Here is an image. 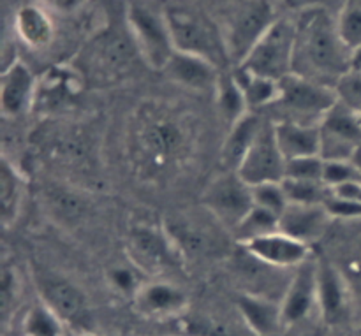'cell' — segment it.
<instances>
[{
	"label": "cell",
	"instance_id": "cell-1",
	"mask_svg": "<svg viewBox=\"0 0 361 336\" xmlns=\"http://www.w3.org/2000/svg\"><path fill=\"white\" fill-rule=\"evenodd\" d=\"M196 123L183 108L145 101L126 127V157L137 180L152 185L171 182L192 161Z\"/></svg>",
	"mask_w": 361,
	"mask_h": 336
},
{
	"label": "cell",
	"instance_id": "cell-2",
	"mask_svg": "<svg viewBox=\"0 0 361 336\" xmlns=\"http://www.w3.org/2000/svg\"><path fill=\"white\" fill-rule=\"evenodd\" d=\"M351 70V51L338 34L337 18L323 6H309L295 16L293 74L335 88Z\"/></svg>",
	"mask_w": 361,
	"mask_h": 336
},
{
	"label": "cell",
	"instance_id": "cell-3",
	"mask_svg": "<svg viewBox=\"0 0 361 336\" xmlns=\"http://www.w3.org/2000/svg\"><path fill=\"white\" fill-rule=\"evenodd\" d=\"M164 14L176 51L201 56L221 70H228L231 60L226 48L224 32L219 30L210 18L189 7H169Z\"/></svg>",
	"mask_w": 361,
	"mask_h": 336
},
{
	"label": "cell",
	"instance_id": "cell-4",
	"mask_svg": "<svg viewBox=\"0 0 361 336\" xmlns=\"http://www.w3.org/2000/svg\"><path fill=\"white\" fill-rule=\"evenodd\" d=\"M136 55L140 56V53L134 44L127 21L123 28L109 25L94 39L85 58L87 69L80 70L85 74V77H90L94 81L115 83L133 70Z\"/></svg>",
	"mask_w": 361,
	"mask_h": 336
},
{
	"label": "cell",
	"instance_id": "cell-5",
	"mask_svg": "<svg viewBox=\"0 0 361 336\" xmlns=\"http://www.w3.org/2000/svg\"><path fill=\"white\" fill-rule=\"evenodd\" d=\"M126 21L145 66L162 73L176 51L166 14L147 4L130 2L126 9Z\"/></svg>",
	"mask_w": 361,
	"mask_h": 336
},
{
	"label": "cell",
	"instance_id": "cell-6",
	"mask_svg": "<svg viewBox=\"0 0 361 336\" xmlns=\"http://www.w3.org/2000/svg\"><path fill=\"white\" fill-rule=\"evenodd\" d=\"M295 55V18L281 16L250 49L240 69L256 76L282 81L293 74Z\"/></svg>",
	"mask_w": 361,
	"mask_h": 336
},
{
	"label": "cell",
	"instance_id": "cell-7",
	"mask_svg": "<svg viewBox=\"0 0 361 336\" xmlns=\"http://www.w3.org/2000/svg\"><path fill=\"white\" fill-rule=\"evenodd\" d=\"M279 18L277 0H242L238 4L224 30L231 66L238 67L247 58L250 49Z\"/></svg>",
	"mask_w": 361,
	"mask_h": 336
},
{
	"label": "cell",
	"instance_id": "cell-8",
	"mask_svg": "<svg viewBox=\"0 0 361 336\" xmlns=\"http://www.w3.org/2000/svg\"><path fill=\"white\" fill-rule=\"evenodd\" d=\"M41 301L62 319L66 326L92 333V310L87 294L74 282L56 271L37 268L34 275Z\"/></svg>",
	"mask_w": 361,
	"mask_h": 336
},
{
	"label": "cell",
	"instance_id": "cell-9",
	"mask_svg": "<svg viewBox=\"0 0 361 336\" xmlns=\"http://www.w3.org/2000/svg\"><path fill=\"white\" fill-rule=\"evenodd\" d=\"M35 139L44 157L59 166L67 176L90 178L95 161L92 143L87 134L74 127V123H55V127L41 129Z\"/></svg>",
	"mask_w": 361,
	"mask_h": 336
},
{
	"label": "cell",
	"instance_id": "cell-10",
	"mask_svg": "<svg viewBox=\"0 0 361 336\" xmlns=\"http://www.w3.org/2000/svg\"><path fill=\"white\" fill-rule=\"evenodd\" d=\"M337 101L335 88L289 74L281 81V95L274 106H279L284 111L282 120L319 125Z\"/></svg>",
	"mask_w": 361,
	"mask_h": 336
},
{
	"label": "cell",
	"instance_id": "cell-11",
	"mask_svg": "<svg viewBox=\"0 0 361 336\" xmlns=\"http://www.w3.org/2000/svg\"><path fill=\"white\" fill-rule=\"evenodd\" d=\"M203 208L229 232L254 208L252 187L236 171H222L210 180L203 192Z\"/></svg>",
	"mask_w": 361,
	"mask_h": 336
},
{
	"label": "cell",
	"instance_id": "cell-12",
	"mask_svg": "<svg viewBox=\"0 0 361 336\" xmlns=\"http://www.w3.org/2000/svg\"><path fill=\"white\" fill-rule=\"evenodd\" d=\"M127 256L143 275H162L183 263L182 254L173 245L164 228L148 224L134 225L127 235Z\"/></svg>",
	"mask_w": 361,
	"mask_h": 336
},
{
	"label": "cell",
	"instance_id": "cell-13",
	"mask_svg": "<svg viewBox=\"0 0 361 336\" xmlns=\"http://www.w3.org/2000/svg\"><path fill=\"white\" fill-rule=\"evenodd\" d=\"M182 257H210L224 250L221 229L228 231L210 215L208 220L196 215H175L162 225ZM229 232V231H228Z\"/></svg>",
	"mask_w": 361,
	"mask_h": 336
},
{
	"label": "cell",
	"instance_id": "cell-14",
	"mask_svg": "<svg viewBox=\"0 0 361 336\" xmlns=\"http://www.w3.org/2000/svg\"><path fill=\"white\" fill-rule=\"evenodd\" d=\"M321 157L324 161H355L361 150V113L337 104L319 123Z\"/></svg>",
	"mask_w": 361,
	"mask_h": 336
},
{
	"label": "cell",
	"instance_id": "cell-15",
	"mask_svg": "<svg viewBox=\"0 0 361 336\" xmlns=\"http://www.w3.org/2000/svg\"><path fill=\"white\" fill-rule=\"evenodd\" d=\"M236 173L250 187L261 185V183H277L284 180L286 158L275 137L274 122L263 123L256 141Z\"/></svg>",
	"mask_w": 361,
	"mask_h": 336
},
{
	"label": "cell",
	"instance_id": "cell-16",
	"mask_svg": "<svg viewBox=\"0 0 361 336\" xmlns=\"http://www.w3.org/2000/svg\"><path fill=\"white\" fill-rule=\"evenodd\" d=\"M87 77L76 67L55 66L37 80L34 109L46 115H60L74 108L85 92Z\"/></svg>",
	"mask_w": 361,
	"mask_h": 336
},
{
	"label": "cell",
	"instance_id": "cell-17",
	"mask_svg": "<svg viewBox=\"0 0 361 336\" xmlns=\"http://www.w3.org/2000/svg\"><path fill=\"white\" fill-rule=\"evenodd\" d=\"M355 292L341 268L317 261V310L330 326H341L353 316Z\"/></svg>",
	"mask_w": 361,
	"mask_h": 336
},
{
	"label": "cell",
	"instance_id": "cell-18",
	"mask_svg": "<svg viewBox=\"0 0 361 336\" xmlns=\"http://www.w3.org/2000/svg\"><path fill=\"white\" fill-rule=\"evenodd\" d=\"M37 95V77L27 63L13 60L2 70L0 80V109L6 118H20L32 111Z\"/></svg>",
	"mask_w": 361,
	"mask_h": 336
},
{
	"label": "cell",
	"instance_id": "cell-19",
	"mask_svg": "<svg viewBox=\"0 0 361 336\" xmlns=\"http://www.w3.org/2000/svg\"><path fill=\"white\" fill-rule=\"evenodd\" d=\"M134 310L145 319H178L189 306L185 291L166 280L145 282L133 299Z\"/></svg>",
	"mask_w": 361,
	"mask_h": 336
},
{
	"label": "cell",
	"instance_id": "cell-20",
	"mask_svg": "<svg viewBox=\"0 0 361 336\" xmlns=\"http://www.w3.org/2000/svg\"><path fill=\"white\" fill-rule=\"evenodd\" d=\"M286 326L302 323L317 310V261H307L293 270L281 298Z\"/></svg>",
	"mask_w": 361,
	"mask_h": 336
},
{
	"label": "cell",
	"instance_id": "cell-21",
	"mask_svg": "<svg viewBox=\"0 0 361 336\" xmlns=\"http://www.w3.org/2000/svg\"><path fill=\"white\" fill-rule=\"evenodd\" d=\"M257 261L275 270H296L310 259V247L277 231L240 245Z\"/></svg>",
	"mask_w": 361,
	"mask_h": 336
},
{
	"label": "cell",
	"instance_id": "cell-22",
	"mask_svg": "<svg viewBox=\"0 0 361 336\" xmlns=\"http://www.w3.org/2000/svg\"><path fill=\"white\" fill-rule=\"evenodd\" d=\"M331 220L326 204L289 203L279 217V231L310 247L326 235Z\"/></svg>",
	"mask_w": 361,
	"mask_h": 336
},
{
	"label": "cell",
	"instance_id": "cell-23",
	"mask_svg": "<svg viewBox=\"0 0 361 336\" xmlns=\"http://www.w3.org/2000/svg\"><path fill=\"white\" fill-rule=\"evenodd\" d=\"M162 73L169 81L185 90L200 92V94H215L219 80L224 70L219 69L208 60L201 56L190 55V53L175 51L168 66Z\"/></svg>",
	"mask_w": 361,
	"mask_h": 336
},
{
	"label": "cell",
	"instance_id": "cell-24",
	"mask_svg": "<svg viewBox=\"0 0 361 336\" xmlns=\"http://www.w3.org/2000/svg\"><path fill=\"white\" fill-rule=\"evenodd\" d=\"M240 321L254 336H279L284 324L281 301L267 296L242 292L236 299Z\"/></svg>",
	"mask_w": 361,
	"mask_h": 336
},
{
	"label": "cell",
	"instance_id": "cell-25",
	"mask_svg": "<svg viewBox=\"0 0 361 336\" xmlns=\"http://www.w3.org/2000/svg\"><path fill=\"white\" fill-rule=\"evenodd\" d=\"M274 130L286 162L321 155V130L317 123L277 120L274 122Z\"/></svg>",
	"mask_w": 361,
	"mask_h": 336
},
{
	"label": "cell",
	"instance_id": "cell-26",
	"mask_svg": "<svg viewBox=\"0 0 361 336\" xmlns=\"http://www.w3.org/2000/svg\"><path fill=\"white\" fill-rule=\"evenodd\" d=\"M263 123L264 122L259 116L250 111L240 122L229 127V132L221 148V166L224 171H236L240 168L245 155L249 154L250 147L256 141Z\"/></svg>",
	"mask_w": 361,
	"mask_h": 336
},
{
	"label": "cell",
	"instance_id": "cell-27",
	"mask_svg": "<svg viewBox=\"0 0 361 336\" xmlns=\"http://www.w3.org/2000/svg\"><path fill=\"white\" fill-rule=\"evenodd\" d=\"M14 30L18 37L32 49H44L55 39V27L46 13L37 4H25L16 11Z\"/></svg>",
	"mask_w": 361,
	"mask_h": 336
},
{
	"label": "cell",
	"instance_id": "cell-28",
	"mask_svg": "<svg viewBox=\"0 0 361 336\" xmlns=\"http://www.w3.org/2000/svg\"><path fill=\"white\" fill-rule=\"evenodd\" d=\"M42 203L55 220L62 224H76L87 215V199L81 197L73 187L63 183H49L42 190Z\"/></svg>",
	"mask_w": 361,
	"mask_h": 336
},
{
	"label": "cell",
	"instance_id": "cell-29",
	"mask_svg": "<svg viewBox=\"0 0 361 336\" xmlns=\"http://www.w3.org/2000/svg\"><path fill=\"white\" fill-rule=\"evenodd\" d=\"M25 199V176L13 161L4 155L0 164V201H2V224L9 228L20 215Z\"/></svg>",
	"mask_w": 361,
	"mask_h": 336
},
{
	"label": "cell",
	"instance_id": "cell-30",
	"mask_svg": "<svg viewBox=\"0 0 361 336\" xmlns=\"http://www.w3.org/2000/svg\"><path fill=\"white\" fill-rule=\"evenodd\" d=\"M214 95L215 101H217L219 113H221L222 120L228 123V127L235 125L236 122H240L243 116L250 113L245 94H243L233 70H224L221 74V80H219L217 90Z\"/></svg>",
	"mask_w": 361,
	"mask_h": 336
},
{
	"label": "cell",
	"instance_id": "cell-31",
	"mask_svg": "<svg viewBox=\"0 0 361 336\" xmlns=\"http://www.w3.org/2000/svg\"><path fill=\"white\" fill-rule=\"evenodd\" d=\"M233 73H235V77L238 80L240 87H242L243 94H245L250 111L268 108V106H274L279 101V95H281V81L256 76V74L247 73V70L240 69V67H235Z\"/></svg>",
	"mask_w": 361,
	"mask_h": 336
},
{
	"label": "cell",
	"instance_id": "cell-32",
	"mask_svg": "<svg viewBox=\"0 0 361 336\" xmlns=\"http://www.w3.org/2000/svg\"><path fill=\"white\" fill-rule=\"evenodd\" d=\"M277 231L279 215L271 213V211L268 210H263V208L254 206L252 210L243 217V220L236 225L235 231H233L231 235L240 245H245V243L252 242V239H257L261 238V236L271 235V232Z\"/></svg>",
	"mask_w": 361,
	"mask_h": 336
},
{
	"label": "cell",
	"instance_id": "cell-33",
	"mask_svg": "<svg viewBox=\"0 0 361 336\" xmlns=\"http://www.w3.org/2000/svg\"><path fill=\"white\" fill-rule=\"evenodd\" d=\"M66 324L44 303L30 306L23 319L25 336H63Z\"/></svg>",
	"mask_w": 361,
	"mask_h": 336
},
{
	"label": "cell",
	"instance_id": "cell-34",
	"mask_svg": "<svg viewBox=\"0 0 361 336\" xmlns=\"http://www.w3.org/2000/svg\"><path fill=\"white\" fill-rule=\"evenodd\" d=\"M182 328L187 336H254L250 331L240 333L231 321L207 316V313L185 317Z\"/></svg>",
	"mask_w": 361,
	"mask_h": 336
},
{
	"label": "cell",
	"instance_id": "cell-35",
	"mask_svg": "<svg viewBox=\"0 0 361 336\" xmlns=\"http://www.w3.org/2000/svg\"><path fill=\"white\" fill-rule=\"evenodd\" d=\"M282 187L289 203L295 204H326L331 197V189L324 182L286 178Z\"/></svg>",
	"mask_w": 361,
	"mask_h": 336
},
{
	"label": "cell",
	"instance_id": "cell-36",
	"mask_svg": "<svg viewBox=\"0 0 361 336\" xmlns=\"http://www.w3.org/2000/svg\"><path fill=\"white\" fill-rule=\"evenodd\" d=\"M337 27L349 51L361 48V0H345L337 16Z\"/></svg>",
	"mask_w": 361,
	"mask_h": 336
},
{
	"label": "cell",
	"instance_id": "cell-37",
	"mask_svg": "<svg viewBox=\"0 0 361 336\" xmlns=\"http://www.w3.org/2000/svg\"><path fill=\"white\" fill-rule=\"evenodd\" d=\"M141 275L143 273L134 264H118V266H113L108 271L106 280H108L109 287H111V291L115 294L123 296V298H130V301H133L134 296L137 294V291L145 284L141 280Z\"/></svg>",
	"mask_w": 361,
	"mask_h": 336
},
{
	"label": "cell",
	"instance_id": "cell-38",
	"mask_svg": "<svg viewBox=\"0 0 361 336\" xmlns=\"http://www.w3.org/2000/svg\"><path fill=\"white\" fill-rule=\"evenodd\" d=\"M21 292V280L18 277L16 268L4 263L2 275H0V312H2V323L9 324L11 316L16 310L18 298Z\"/></svg>",
	"mask_w": 361,
	"mask_h": 336
},
{
	"label": "cell",
	"instance_id": "cell-39",
	"mask_svg": "<svg viewBox=\"0 0 361 336\" xmlns=\"http://www.w3.org/2000/svg\"><path fill=\"white\" fill-rule=\"evenodd\" d=\"M252 197L254 206L271 211V213L279 215V217H281V213L289 204L282 182L261 183V185L252 187Z\"/></svg>",
	"mask_w": 361,
	"mask_h": 336
},
{
	"label": "cell",
	"instance_id": "cell-40",
	"mask_svg": "<svg viewBox=\"0 0 361 336\" xmlns=\"http://www.w3.org/2000/svg\"><path fill=\"white\" fill-rule=\"evenodd\" d=\"M324 158L321 155L300 157L286 162L284 180H309V182H323Z\"/></svg>",
	"mask_w": 361,
	"mask_h": 336
},
{
	"label": "cell",
	"instance_id": "cell-41",
	"mask_svg": "<svg viewBox=\"0 0 361 336\" xmlns=\"http://www.w3.org/2000/svg\"><path fill=\"white\" fill-rule=\"evenodd\" d=\"M355 180H361V169L356 161H324L323 182L330 189Z\"/></svg>",
	"mask_w": 361,
	"mask_h": 336
},
{
	"label": "cell",
	"instance_id": "cell-42",
	"mask_svg": "<svg viewBox=\"0 0 361 336\" xmlns=\"http://www.w3.org/2000/svg\"><path fill=\"white\" fill-rule=\"evenodd\" d=\"M335 94L342 104L361 113V70H348L335 85Z\"/></svg>",
	"mask_w": 361,
	"mask_h": 336
},
{
	"label": "cell",
	"instance_id": "cell-43",
	"mask_svg": "<svg viewBox=\"0 0 361 336\" xmlns=\"http://www.w3.org/2000/svg\"><path fill=\"white\" fill-rule=\"evenodd\" d=\"M326 208L334 218H348V220L361 218V203H356V201H345L331 196L328 199Z\"/></svg>",
	"mask_w": 361,
	"mask_h": 336
},
{
	"label": "cell",
	"instance_id": "cell-44",
	"mask_svg": "<svg viewBox=\"0 0 361 336\" xmlns=\"http://www.w3.org/2000/svg\"><path fill=\"white\" fill-rule=\"evenodd\" d=\"M41 2H44L46 6L51 7L56 13L73 14L76 13V11H80L87 0H41Z\"/></svg>",
	"mask_w": 361,
	"mask_h": 336
},
{
	"label": "cell",
	"instance_id": "cell-45",
	"mask_svg": "<svg viewBox=\"0 0 361 336\" xmlns=\"http://www.w3.org/2000/svg\"><path fill=\"white\" fill-rule=\"evenodd\" d=\"M351 275H353V280H355L356 287H358L361 292V259L355 261V263L351 264Z\"/></svg>",
	"mask_w": 361,
	"mask_h": 336
},
{
	"label": "cell",
	"instance_id": "cell-46",
	"mask_svg": "<svg viewBox=\"0 0 361 336\" xmlns=\"http://www.w3.org/2000/svg\"><path fill=\"white\" fill-rule=\"evenodd\" d=\"M355 161H356V164H358V168L361 169V157H360V155H356V158H355Z\"/></svg>",
	"mask_w": 361,
	"mask_h": 336
},
{
	"label": "cell",
	"instance_id": "cell-47",
	"mask_svg": "<svg viewBox=\"0 0 361 336\" xmlns=\"http://www.w3.org/2000/svg\"><path fill=\"white\" fill-rule=\"evenodd\" d=\"M83 336H102V335H95V333H85Z\"/></svg>",
	"mask_w": 361,
	"mask_h": 336
},
{
	"label": "cell",
	"instance_id": "cell-48",
	"mask_svg": "<svg viewBox=\"0 0 361 336\" xmlns=\"http://www.w3.org/2000/svg\"><path fill=\"white\" fill-rule=\"evenodd\" d=\"M355 336H361V330H360V331H358V333H356Z\"/></svg>",
	"mask_w": 361,
	"mask_h": 336
}]
</instances>
